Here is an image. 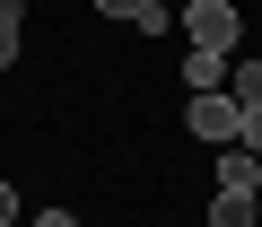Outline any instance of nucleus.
I'll return each instance as SVG.
<instances>
[{
	"label": "nucleus",
	"instance_id": "8",
	"mask_svg": "<svg viewBox=\"0 0 262 227\" xmlns=\"http://www.w3.org/2000/svg\"><path fill=\"white\" fill-rule=\"evenodd\" d=\"M18 61V27H0V70H9Z\"/></svg>",
	"mask_w": 262,
	"mask_h": 227
},
{
	"label": "nucleus",
	"instance_id": "3",
	"mask_svg": "<svg viewBox=\"0 0 262 227\" xmlns=\"http://www.w3.org/2000/svg\"><path fill=\"white\" fill-rule=\"evenodd\" d=\"M253 201H262L253 184H219L210 192V227H253Z\"/></svg>",
	"mask_w": 262,
	"mask_h": 227
},
{
	"label": "nucleus",
	"instance_id": "10",
	"mask_svg": "<svg viewBox=\"0 0 262 227\" xmlns=\"http://www.w3.org/2000/svg\"><path fill=\"white\" fill-rule=\"evenodd\" d=\"M18 18H27V0H0V27H18Z\"/></svg>",
	"mask_w": 262,
	"mask_h": 227
},
{
	"label": "nucleus",
	"instance_id": "6",
	"mask_svg": "<svg viewBox=\"0 0 262 227\" xmlns=\"http://www.w3.org/2000/svg\"><path fill=\"white\" fill-rule=\"evenodd\" d=\"M96 9H105V18H131L140 35H166V27H175V18H166V0H96Z\"/></svg>",
	"mask_w": 262,
	"mask_h": 227
},
{
	"label": "nucleus",
	"instance_id": "1",
	"mask_svg": "<svg viewBox=\"0 0 262 227\" xmlns=\"http://www.w3.org/2000/svg\"><path fill=\"white\" fill-rule=\"evenodd\" d=\"M184 123H192V140H210V149H227V140L245 131V105H236L227 87H201V96L184 105Z\"/></svg>",
	"mask_w": 262,
	"mask_h": 227
},
{
	"label": "nucleus",
	"instance_id": "7",
	"mask_svg": "<svg viewBox=\"0 0 262 227\" xmlns=\"http://www.w3.org/2000/svg\"><path fill=\"white\" fill-rule=\"evenodd\" d=\"M236 140H245V149L262 157V114H245V131H236Z\"/></svg>",
	"mask_w": 262,
	"mask_h": 227
},
{
	"label": "nucleus",
	"instance_id": "4",
	"mask_svg": "<svg viewBox=\"0 0 262 227\" xmlns=\"http://www.w3.org/2000/svg\"><path fill=\"white\" fill-rule=\"evenodd\" d=\"M227 61H236V53H201V44H192V53H184V96H201V87H227Z\"/></svg>",
	"mask_w": 262,
	"mask_h": 227
},
{
	"label": "nucleus",
	"instance_id": "9",
	"mask_svg": "<svg viewBox=\"0 0 262 227\" xmlns=\"http://www.w3.org/2000/svg\"><path fill=\"white\" fill-rule=\"evenodd\" d=\"M0 227H18V192L9 184H0Z\"/></svg>",
	"mask_w": 262,
	"mask_h": 227
},
{
	"label": "nucleus",
	"instance_id": "2",
	"mask_svg": "<svg viewBox=\"0 0 262 227\" xmlns=\"http://www.w3.org/2000/svg\"><path fill=\"white\" fill-rule=\"evenodd\" d=\"M184 35H192L201 53H236L245 18H236V0H192V9H184Z\"/></svg>",
	"mask_w": 262,
	"mask_h": 227
},
{
	"label": "nucleus",
	"instance_id": "5",
	"mask_svg": "<svg viewBox=\"0 0 262 227\" xmlns=\"http://www.w3.org/2000/svg\"><path fill=\"white\" fill-rule=\"evenodd\" d=\"M227 96H236L245 114H262V53H236V61H227Z\"/></svg>",
	"mask_w": 262,
	"mask_h": 227
},
{
	"label": "nucleus",
	"instance_id": "11",
	"mask_svg": "<svg viewBox=\"0 0 262 227\" xmlns=\"http://www.w3.org/2000/svg\"><path fill=\"white\" fill-rule=\"evenodd\" d=\"M35 227H79V218H70V210H44V218H35Z\"/></svg>",
	"mask_w": 262,
	"mask_h": 227
},
{
	"label": "nucleus",
	"instance_id": "12",
	"mask_svg": "<svg viewBox=\"0 0 262 227\" xmlns=\"http://www.w3.org/2000/svg\"><path fill=\"white\" fill-rule=\"evenodd\" d=\"M253 192H262V184H253Z\"/></svg>",
	"mask_w": 262,
	"mask_h": 227
}]
</instances>
